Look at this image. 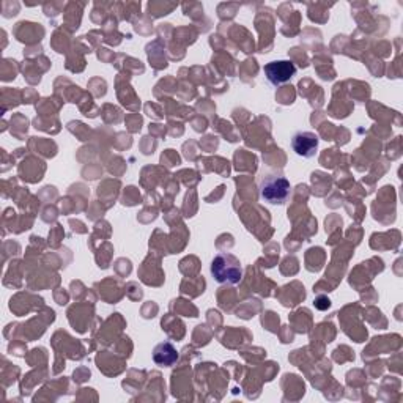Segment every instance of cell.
<instances>
[{
	"mask_svg": "<svg viewBox=\"0 0 403 403\" xmlns=\"http://www.w3.org/2000/svg\"><path fill=\"white\" fill-rule=\"evenodd\" d=\"M291 147L298 156L303 158H313L318 148V136L311 131H301L293 136Z\"/></svg>",
	"mask_w": 403,
	"mask_h": 403,
	"instance_id": "cell-4",
	"label": "cell"
},
{
	"mask_svg": "<svg viewBox=\"0 0 403 403\" xmlns=\"http://www.w3.org/2000/svg\"><path fill=\"white\" fill-rule=\"evenodd\" d=\"M291 194L290 181L281 175H270L260 183V197L271 205H284Z\"/></svg>",
	"mask_w": 403,
	"mask_h": 403,
	"instance_id": "cell-2",
	"label": "cell"
},
{
	"mask_svg": "<svg viewBox=\"0 0 403 403\" xmlns=\"http://www.w3.org/2000/svg\"><path fill=\"white\" fill-rule=\"evenodd\" d=\"M265 76L272 85H282L285 82H289L296 74V66L289 60H276L270 61L268 65L263 68Z\"/></svg>",
	"mask_w": 403,
	"mask_h": 403,
	"instance_id": "cell-3",
	"label": "cell"
},
{
	"mask_svg": "<svg viewBox=\"0 0 403 403\" xmlns=\"http://www.w3.org/2000/svg\"><path fill=\"white\" fill-rule=\"evenodd\" d=\"M179 359V351L170 342H162L155 347L153 361L161 367H172Z\"/></svg>",
	"mask_w": 403,
	"mask_h": 403,
	"instance_id": "cell-5",
	"label": "cell"
},
{
	"mask_svg": "<svg viewBox=\"0 0 403 403\" xmlns=\"http://www.w3.org/2000/svg\"><path fill=\"white\" fill-rule=\"evenodd\" d=\"M211 275L219 284H238L243 277V268L235 255L221 252L211 262Z\"/></svg>",
	"mask_w": 403,
	"mask_h": 403,
	"instance_id": "cell-1",
	"label": "cell"
}]
</instances>
